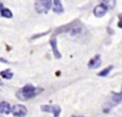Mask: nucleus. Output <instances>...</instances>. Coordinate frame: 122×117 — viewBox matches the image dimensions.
Wrapping results in <instances>:
<instances>
[{
  "instance_id": "obj_1",
  "label": "nucleus",
  "mask_w": 122,
  "mask_h": 117,
  "mask_svg": "<svg viewBox=\"0 0 122 117\" xmlns=\"http://www.w3.org/2000/svg\"><path fill=\"white\" fill-rule=\"evenodd\" d=\"M38 91H40V90L34 88V86L27 85V86H25V87L22 88V89L17 92L16 95L22 100H27V99H31V98H34V96L36 95V94H38L39 93Z\"/></svg>"
},
{
  "instance_id": "obj_2",
  "label": "nucleus",
  "mask_w": 122,
  "mask_h": 117,
  "mask_svg": "<svg viewBox=\"0 0 122 117\" xmlns=\"http://www.w3.org/2000/svg\"><path fill=\"white\" fill-rule=\"evenodd\" d=\"M52 0H39L36 2V11L38 13H46L52 6Z\"/></svg>"
},
{
  "instance_id": "obj_3",
  "label": "nucleus",
  "mask_w": 122,
  "mask_h": 117,
  "mask_svg": "<svg viewBox=\"0 0 122 117\" xmlns=\"http://www.w3.org/2000/svg\"><path fill=\"white\" fill-rule=\"evenodd\" d=\"M108 11V7H107L105 3H101V5L96 6V7L94 8V15L97 16V17H102V16H104L105 14H106V12Z\"/></svg>"
},
{
  "instance_id": "obj_4",
  "label": "nucleus",
  "mask_w": 122,
  "mask_h": 117,
  "mask_svg": "<svg viewBox=\"0 0 122 117\" xmlns=\"http://www.w3.org/2000/svg\"><path fill=\"white\" fill-rule=\"evenodd\" d=\"M122 102V90L120 93H117V94H113L112 98H111L110 102H109V105H108V108H107L106 111H109V108H111L112 106H116L118 105L119 103H121Z\"/></svg>"
},
{
  "instance_id": "obj_5",
  "label": "nucleus",
  "mask_w": 122,
  "mask_h": 117,
  "mask_svg": "<svg viewBox=\"0 0 122 117\" xmlns=\"http://www.w3.org/2000/svg\"><path fill=\"white\" fill-rule=\"evenodd\" d=\"M41 110L44 111V112L53 113L54 116H58V114L61 113V107L57 105H43L41 106Z\"/></svg>"
},
{
  "instance_id": "obj_6",
  "label": "nucleus",
  "mask_w": 122,
  "mask_h": 117,
  "mask_svg": "<svg viewBox=\"0 0 122 117\" xmlns=\"http://www.w3.org/2000/svg\"><path fill=\"white\" fill-rule=\"evenodd\" d=\"M14 116H25L27 114V110L24 105H15L12 110Z\"/></svg>"
},
{
  "instance_id": "obj_7",
  "label": "nucleus",
  "mask_w": 122,
  "mask_h": 117,
  "mask_svg": "<svg viewBox=\"0 0 122 117\" xmlns=\"http://www.w3.org/2000/svg\"><path fill=\"white\" fill-rule=\"evenodd\" d=\"M101 63H102L101 56H99V55H96V56H94L92 60L90 61V63H89V67H90V68H97V67L101 65Z\"/></svg>"
},
{
  "instance_id": "obj_8",
  "label": "nucleus",
  "mask_w": 122,
  "mask_h": 117,
  "mask_svg": "<svg viewBox=\"0 0 122 117\" xmlns=\"http://www.w3.org/2000/svg\"><path fill=\"white\" fill-rule=\"evenodd\" d=\"M51 46H52V50H53V53H54V55H55V57L56 59H61V53L58 52V50H57V42H56L55 38L51 39Z\"/></svg>"
},
{
  "instance_id": "obj_9",
  "label": "nucleus",
  "mask_w": 122,
  "mask_h": 117,
  "mask_svg": "<svg viewBox=\"0 0 122 117\" xmlns=\"http://www.w3.org/2000/svg\"><path fill=\"white\" fill-rule=\"evenodd\" d=\"M53 11L55 12V13H62V12L64 11L61 0H54L53 1Z\"/></svg>"
},
{
  "instance_id": "obj_10",
  "label": "nucleus",
  "mask_w": 122,
  "mask_h": 117,
  "mask_svg": "<svg viewBox=\"0 0 122 117\" xmlns=\"http://www.w3.org/2000/svg\"><path fill=\"white\" fill-rule=\"evenodd\" d=\"M11 112V106L8 102H1L0 103V113L3 114H9Z\"/></svg>"
},
{
  "instance_id": "obj_11",
  "label": "nucleus",
  "mask_w": 122,
  "mask_h": 117,
  "mask_svg": "<svg viewBox=\"0 0 122 117\" xmlns=\"http://www.w3.org/2000/svg\"><path fill=\"white\" fill-rule=\"evenodd\" d=\"M0 75H1V77L5 78V79H11V78L13 77V73H12L10 69H5V71H2L1 73H0Z\"/></svg>"
},
{
  "instance_id": "obj_12",
  "label": "nucleus",
  "mask_w": 122,
  "mask_h": 117,
  "mask_svg": "<svg viewBox=\"0 0 122 117\" xmlns=\"http://www.w3.org/2000/svg\"><path fill=\"white\" fill-rule=\"evenodd\" d=\"M0 13H1V15H2L3 17H7V18L12 17V12L10 11L9 9H2L0 11Z\"/></svg>"
},
{
  "instance_id": "obj_13",
  "label": "nucleus",
  "mask_w": 122,
  "mask_h": 117,
  "mask_svg": "<svg viewBox=\"0 0 122 117\" xmlns=\"http://www.w3.org/2000/svg\"><path fill=\"white\" fill-rule=\"evenodd\" d=\"M111 69H112V66H111V65H110V66L106 67V68H105V69H103V71H102L101 73L98 74V76H101V77H105V76H107L109 73H110V72H111Z\"/></svg>"
},
{
  "instance_id": "obj_14",
  "label": "nucleus",
  "mask_w": 122,
  "mask_h": 117,
  "mask_svg": "<svg viewBox=\"0 0 122 117\" xmlns=\"http://www.w3.org/2000/svg\"><path fill=\"white\" fill-rule=\"evenodd\" d=\"M102 1L109 8H113L116 5V0H102Z\"/></svg>"
},
{
  "instance_id": "obj_15",
  "label": "nucleus",
  "mask_w": 122,
  "mask_h": 117,
  "mask_svg": "<svg viewBox=\"0 0 122 117\" xmlns=\"http://www.w3.org/2000/svg\"><path fill=\"white\" fill-rule=\"evenodd\" d=\"M118 26H119L120 28H122V20H120L119 23H118Z\"/></svg>"
},
{
  "instance_id": "obj_16",
  "label": "nucleus",
  "mask_w": 122,
  "mask_h": 117,
  "mask_svg": "<svg viewBox=\"0 0 122 117\" xmlns=\"http://www.w3.org/2000/svg\"><path fill=\"white\" fill-rule=\"evenodd\" d=\"M1 9H2V5L0 3V11H1Z\"/></svg>"
}]
</instances>
